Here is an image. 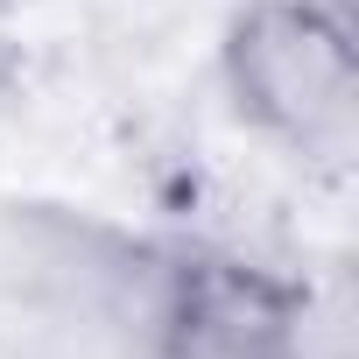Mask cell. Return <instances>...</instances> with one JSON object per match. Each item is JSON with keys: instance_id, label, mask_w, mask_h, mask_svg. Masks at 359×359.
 <instances>
[{"instance_id": "obj_1", "label": "cell", "mask_w": 359, "mask_h": 359, "mask_svg": "<svg viewBox=\"0 0 359 359\" xmlns=\"http://www.w3.org/2000/svg\"><path fill=\"white\" fill-rule=\"evenodd\" d=\"M240 92L247 106L282 127L289 141L317 148V141H345L352 127V50L345 36L310 15V8H261L247 29H240Z\"/></svg>"}]
</instances>
